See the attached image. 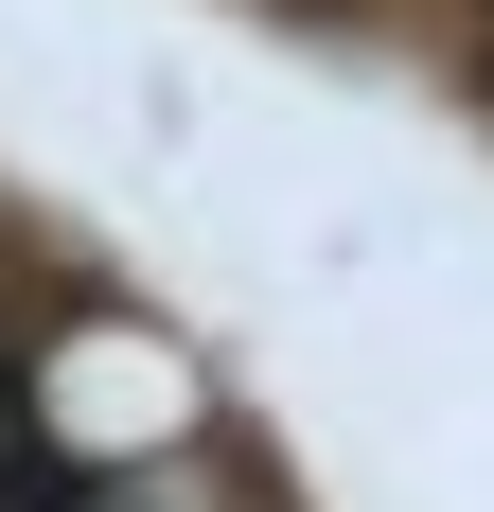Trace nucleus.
Segmentation results:
<instances>
[{
    "instance_id": "f257e3e1",
    "label": "nucleus",
    "mask_w": 494,
    "mask_h": 512,
    "mask_svg": "<svg viewBox=\"0 0 494 512\" xmlns=\"http://www.w3.org/2000/svg\"><path fill=\"white\" fill-rule=\"evenodd\" d=\"M71 424H124V442H142V424H177V371H142V354H124V371H71Z\"/></svg>"
}]
</instances>
